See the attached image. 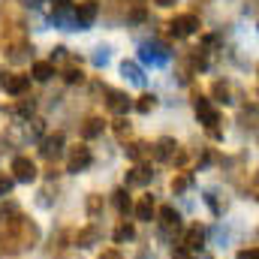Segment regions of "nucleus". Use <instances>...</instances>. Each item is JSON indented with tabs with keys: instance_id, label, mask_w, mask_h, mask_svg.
Returning a JSON list of instances; mask_svg holds the SVG:
<instances>
[{
	"instance_id": "nucleus-1",
	"label": "nucleus",
	"mask_w": 259,
	"mask_h": 259,
	"mask_svg": "<svg viewBox=\"0 0 259 259\" xmlns=\"http://www.w3.org/2000/svg\"><path fill=\"white\" fill-rule=\"evenodd\" d=\"M193 106H196V115L205 121V127L211 130V136H220L217 133V124H220V115H217V109L211 106V100L208 97H196L193 100Z\"/></svg>"
},
{
	"instance_id": "nucleus-2",
	"label": "nucleus",
	"mask_w": 259,
	"mask_h": 259,
	"mask_svg": "<svg viewBox=\"0 0 259 259\" xmlns=\"http://www.w3.org/2000/svg\"><path fill=\"white\" fill-rule=\"evenodd\" d=\"M91 148L88 145H75V148H69V157H66V172H84L88 166H91Z\"/></svg>"
},
{
	"instance_id": "nucleus-3",
	"label": "nucleus",
	"mask_w": 259,
	"mask_h": 259,
	"mask_svg": "<svg viewBox=\"0 0 259 259\" xmlns=\"http://www.w3.org/2000/svg\"><path fill=\"white\" fill-rule=\"evenodd\" d=\"M196 30H199V15H193V12L178 15V18L169 24V33H172V36H190Z\"/></svg>"
},
{
	"instance_id": "nucleus-4",
	"label": "nucleus",
	"mask_w": 259,
	"mask_h": 259,
	"mask_svg": "<svg viewBox=\"0 0 259 259\" xmlns=\"http://www.w3.org/2000/svg\"><path fill=\"white\" fill-rule=\"evenodd\" d=\"M12 181H33L36 178V163L30 157H15L12 160Z\"/></svg>"
},
{
	"instance_id": "nucleus-5",
	"label": "nucleus",
	"mask_w": 259,
	"mask_h": 259,
	"mask_svg": "<svg viewBox=\"0 0 259 259\" xmlns=\"http://www.w3.org/2000/svg\"><path fill=\"white\" fill-rule=\"evenodd\" d=\"M97 12H100V3H97V0L78 3V6H75V24H78V27H88V24L97 18Z\"/></svg>"
},
{
	"instance_id": "nucleus-6",
	"label": "nucleus",
	"mask_w": 259,
	"mask_h": 259,
	"mask_svg": "<svg viewBox=\"0 0 259 259\" xmlns=\"http://www.w3.org/2000/svg\"><path fill=\"white\" fill-rule=\"evenodd\" d=\"M175 154H178V142L169 139V136H163V139L154 145V157L163 160V163H166V160H175Z\"/></svg>"
},
{
	"instance_id": "nucleus-7",
	"label": "nucleus",
	"mask_w": 259,
	"mask_h": 259,
	"mask_svg": "<svg viewBox=\"0 0 259 259\" xmlns=\"http://www.w3.org/2000/svg\"><path fill=\"white\" fill-rule=\"evenodd\" d=\"M61 151H64V133H55V136H49L42 142V157L46 160H58Z\"/></svg>"
},
{
	"instance_id": "nucleus-8",
	"label": "nucleus",
	"mask_w": 259,
	"mask_h": 259,
	"mask_svg": "<svg viewBox=\"0 0 259 259\" xmlns=\"http://www.w3.org/2000/svg\"><path fill=\"white\" fill-rule=\"evenodd\" d=\"M106 106H109V112H115V115H124L133 103H130V97L124 94V91H109V103H106Z\"/></svg>"
},
{
	"instance_id": "nucleus-9",
	"label": "nucleus",
	"mask_w": 259,
	"mask_h": 259,
	"mask_svg": "<svg viewBox=\"0 0 259 259\" xmlns=\"http://www.w3.org/2000/svg\"><path fill=\"white\" fill-rule=\"evenodd\" d=\"M142 61H151V64H163V61H169V52H166V46H142Z\"/></svg>"
},
{
	"instance_id": "nucleus-10",
	"label": "nucleus",
	"mask_w": 259,
	"mask_h": 259,
	"mask_svg": "<svg viewBox=\"0 0 259 259\" xmlns=\"http://www.w3.org/2000/svg\"><path fill=\"white\" fill-rule=\"evenodd\" d=\"M27 84H30L27 75H6V81H3L6 94H15V97H21V94L27 91Z\"/></svg>"
},
{
	"instance_id": "nucleus-11",
	"label": "nucleus",
	"mask_w": 259,
	"mask_h": 259,
	"mask_svg": "<svg viewBox=\"0 0 259 259\" xmlns=\"http://www.w3.org/2000/svg\"><path fill=\"white\" fill-rule=\"evenodd\" d=\"M151 175H154V172H151L148 166H142V163H139V166H133V169H130V175H127V187L148 184V181H151Z\"/></svg>"
},
{
	"instance_id": "nucleus-12",
	"label": "nucleus",
	"mask_w": 259,
	"mask_h": 259,
	"mask_svg": "<svg viewBox=\"0 0 259 259\" xmlns=\"http://www.w3.org/2000/svg\"><path fill=\"white\" fill-rule=\"evenodd\" d=\"M160 223H163V229H178L181 226V217H178V211L172 205H163L160 208Z\"/></svg>"
},
{
	"instance_id": "nucleus-13",
	"label": "nucleus",
	"mask_w": 259,
	"mask_h": 259,
	"mask_svg": "<svg viewBox=\"0 0 259 259\" xmlns=\"http://www.w3.org/2000/svg\"><path fill=\"white\" fill-rule=\"evenodd\" d=\"M202 244H205V229L202 226H190L187 229V238H184V247L187 250H199Z\"/></svg>"
},
{
	"instance_id": "nucleus-14",
	"label": "nucleus",
	"mask_w": 259,
	"mask_h": 259,
	"mask_svg": "<svg viewBox=\"0 0 259 259\" xmlns=\"http://www.w3.org/2000/svg\"><path fill=\"white\" fill-rule=\"evenodd\" d=\"M136 217H139V220H154V199H151V196H142V199H139Z\"/></svg>"
},
{
	"instance_id": "nucleus-15",
	"label": "nucleus",
	"mask_w": 259,
	"mask_h": 259,
	"mask_svg": "<svg viewBox=\"0 0 259 259\" xmlns=\"http://www.w3.org/2000/svg\"><path fill=\"white\" fill-rule=\"evenodd\" d=\"M103 127H106V121H103V118H88V121H84V127H81V136H84V139H94V136H100V133H103Z\"/></svg>"
},
{
	"instance_id": "nucleus-16",
	"label": "nucleus",
	"mask_w": 259,
	"mask_h": 259,
	"mask_svg": "<svg viewBox=\"0 0 259 259\" xmlns=\"http://www.w3.org/2000/svg\"><path fill=\"white\" fill-rule=\"evenodd\" d=\"M97 238H100L97 226H88V229H81V232L75 235V244H78V247H91V244H94Z\"/></svg>"
},
{
	"instance_id": "nucleus-17",
	"label": "nucleus",
	"mask_w": 259,
	"mask_h": 259,
	"mask_svg": "<svg viewBox=\"0 0 259 259\" xmlns=\"http://www.w3.org/2000/svg\"><path fill=\"white\" fill-rule=\"evenodd\" d=\"M52 75H55V64H49V61L33 64V78H36V81H49Z\"/></svg>"
},
{
	"instance_id": "nucleus-18",
	"label": "nucleus",
	"mask_w": 259,
	"mask_h": 259,
	"mask_svg": "<svg viewBox=\"0 0 259 259\" xmlns=\"http://www.w3.org/2000/svg\"><path fill=\"white\" fill-rule=\"evenodd\" d=\"M148 154H151V145H145V142H133V145L127 148V157H130V160H136V163H139V160H145Z\"/></svg>"
},
{
	"instance_id": "nucleus-19",
	"label": "nucleus",
	"mask_w": 259,
	"mask_h": 259,
	"mask_svg": "<svg viewBox=\"0 0 259 259\" xmlns=\"http://www.w3.org/2000/svg\"><path fill=\"white\" fill-rule=\"evenodd\" d=\"M154 109H157V97H154V94H142V97L136 100V112L148 115V112H154Z\"/></svg>"
},
{
	"instance_id": "nucleus-20",
	"label": "nucleus",
	"mask_w": 259,
	"mask_h": 259,
	"mask_svg": "<svg viewBox=\"0 0 259 259\" xmlns=\"http://www.w3.org/2000/svg\"><path fill=\"white\" fill-rule=\"evenodd\" d=\"M121 72L127 75L130 81H136V84H139V81L145 78V75H142V69H139V66L133 64V61H124V64H121Z\"/></svg>"
},
{
	"instance_id": "nucleus-21",
	"label": "nucleus",
	"mask_w": 259,
	"mask_h": 259,
	"mask_svg": "<svg viewBox=\"0 0 259 259\" xmlns=\"http://www.w3.org/2000/svg\"><path fill=\"white\" fill-rule=\"evenodd\" d=\"M190 184H193V175H190V172H181L178 178H172V190H175V193H184Z\"/></svg>"
},
{
	"instance_id": "nucleus-22",
	"label": "nucleus",
	"mask_w": 259,
	"mask_h": 259,
	"mask_svg": "<svg viewBox=\"0 0 259 259\" xmlns=\"http://www.w3.org/2000/svg\"><path fill=\"white\" fill-rule=\"evenodd\" d=\"M24 52H27V46H24V42H15V46H9V55H6V61L18 64V61H24V58H27Z\"/></svg>"
},
{
	"instance_id": "nucleus-23",
	"label": "nucleus",
	"mask_w": 259,
	"mask_h": 259,
	"mask_svg": "<svg viewBox=\"0 0 259 259\" xmlns=\"http://www.w3.org/2000/svg\"><path fill=\"white\" fill-rule=\"evenodd\" d=\"M112 196H115V208H118L121 214H127V211H130V196H127V190L121 187V190H115Z\"/></svg>"
},
{
	"instance_id": "nucleus-24",
	"label": "nucleus",
	"mask_w": 259,
	"mask_h": 259,
	"mask_svg": "<svg viewBox=\"0 0 259 259\" xmlns=\"http://www.w3.org/2000/svg\"><path fill=\"white\" fill-rule=\"evenodd\" d=\"M211 91H214L217 103H232V100H229V84H226V81H214V88H211Z\"/></svg>"
},
{
	"instance_id": "nucleus-25",
	"label": "nucleus",
	"mask_w": 259,
	"mask_h": 259,
	"mask_svg": "<svg viewBox=\"0 0 259 259\" xmlns=\"http://www.w3.org/2000/svg\"><path fill=\"white\" fill-rule=\"evenodd\" d=\"M33 106H36V103H33V97H24V100L15 106V112H18L21 118H30V115H33Z\"/></svg>"
},
{
	"instance_id": "nucleus-26",
	"label": "nucleus",
	"mask_w": 259,
	"mask_h": 259,
	"mask_svg": "<svg viewBox=\"0 0 259 259\" xmlns=\"http://www.w3.org/2000/svg\"><path fill=\"white\" fill-rule=\"evenodd\" d=\"M133 238V226L130 223H121L118 229H115V241H130Z\"/></svg>"
},
{
	"instance_id": "nucleus-27",
	"label": "nucleus",
	"mask_w": 259,
	"mask_h": 259,
	"mask_svg": "<svg viewBox=\"0 0 259 259\" xmlns=\"http://www.w3.org/2000/svg\"><path fill=\"white\" fill-rule=\"evenodd\" d=\"M100 208H103V196H91V199H88V214H91V217H97V214H100Z\"/></svg>"
},
{
	"instance_id": "nucleus-28",
	"label": "nucleus",
	"mask_w": 259,
	"mask_h": 259,
	"mask_svg": "<svg viewBox=\"0 0 259 259\" xmlns=\"http://www.w3.org/2000/svg\"><path fill=\"white\" fill-rule=\"evenodd\" d=\"M64 78H66V81H81V69H78L75 64H69L64 69Z\"/></svg>"
},
{
	"instance_id": "nucleus-29",
	"label": "nucleus",
	"mask_w": 259,
	"mask_h": 259,
	"mask_svg": "<svg viewBox=\"0 0 259 259\" xmlns=\"http://www.w3.org/2000/svg\"><path fill=\"white\" fill-rule=\"evenodd\" d=\"M12 184H15V181H12V178H9L6 172H0V196H9V190H12Z\"/></svg>"
},
{
	"instance_id": "nucleus-30",
	"label": "nucleus",
	"mask_w": 259,
	"mask_h": 259,
	"mask_svg": "<svg viewBox=\"0 0 259 259\" xmlns=\"http://www.w3.org/2000/svg\"><path fill=\"white\" fill-rule=\"evenodd\" d=\"M115 133H118L121 139H124V136H130V124L124 121V118H118V121H115Z\"/></svg>"
},
{
	"instance_id": "nucleus-31",
	"label": "nucleus",
	"mask_w": 259,
	"mask_h": 259,
	"mask_svg": "<svg viewBox=\"0 0 259 259\" xmlns=\"http://www.w3.org/2000/svg\"><path fill=\"white\" fill-rule=\"evenodd\" d=\"M238 259H256V247H250V250H241Z\"/></svg>"
},
{
	"instance_id": "nucleus-32",
	"label": "nucleus",
	"mask_w": 259,
	"mask_h": 259,
	"mask_svg": "<svg viewBox=\"0 0 259 259\" xmlns=\"http://www.w3.org/2000/svg\"><path fill=\"white\" fill-rule=\"evenodd\" d=\"M100 259H121V253H118V250H106Z\"/></svg>"
},
{
	"instance_id": "nucleus-33",
	"label": "nucleus",
	"mask_w": 259,
	"mask_h": 259,
	"mask_svg": "<svg viewBox=\"0 0 259 259\" xmlns=\"http://www.w3.org/2000/svg\"><path fill=\"white\" fill-rule=\"evenodd\" d=\"M55 58H58V61H61V58H66V49H64V46H58V49H55Z\"/></svg>"
},
{
	"instance_id": "nucleus-34",
	"label": "nucleus",
	"mask_w": 259,
	"mask_h": 259,
	"mask_svg": "<svg viewBox=\"0 0 259 259\" xmlns=\"http://www.w3.org/2000/svg\"><path fill=\"white\" fill-rule=\"evenodd\" d=\"M154 3H157V6H172L175 0H154Z\"/></svg>"
}]
</instances>
